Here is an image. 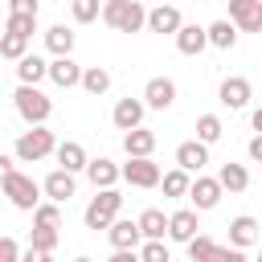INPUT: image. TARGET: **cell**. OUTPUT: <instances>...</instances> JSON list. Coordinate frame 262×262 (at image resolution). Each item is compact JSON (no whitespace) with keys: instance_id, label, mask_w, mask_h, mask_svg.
I'll use <instances>...</instances> for the list:
<instances>
[{"instance_id":"6da1fadb","label":"cell","mask_w":262,"mask_h":262,"mask_svg":"<svg viewBox=\"0 0 262 262\" xmlns=\"http://www.w3.org/2000/svg\"><path fill=\"white\" fill-rule=\"evenodd\" d=\"M102 25L115 33H139L147 29V8L143 0H102Z\"/></svg>"},{"instance_id":"7a4b0ae2","label":"cell","mask_w":262,"mask_h":262,"mask_svg":"<svg viewBox=\"0 0 262 262\" xmlns=\"http://www.w3.org/2000/svg\"><path fill=\"white\" fill-rule=\"evenodd\" d=\"M12 102H16V115H20L29 127H45L49 115H53V98H49L41 86H16V90H12Z\"/></svg>"},{"instance_id":"3957f363","label":"cell","mask_w":262,"mask_h":262,"mask_svg":"<svg viewBox=\"0 0 262 262\" xmlns=\"http://www.w3.org/2000/svg\"><path fill=\"white\" fill-rule=\"evenodd\" d=\"M119 209H123V192H119V188H98V192L90 196L82 221H86V229L98 233V229H111V221L119 217Z\"/></svg>"},{"instance_id":"277c9868","label":"cell","mask_w":262,"mask_h":262,"mask_svg":"<svg viewBox=\"0 0 262 262\" xmlns=\"http://www.w3.org/2000/svg\"><path fill=\"white\" fill-rule=\"evenodd\" d=\"M53 151H57V139H53L49 127H29V131L16 135V160L20 164H37V160H45Z\"/></svg>"},{"instance_id":"5b68a950","label":"cell","mask_w":262,"mask_h":262,"mask_svg":"<svg viewBox=\"0 0 262 262\" xmlns=\"http://www.w3.org/2000/svg\"><path fill=\"white\" fill-rule=\"evenodd\" d=\"M0 188H4V196L12 201V209H20V213H33V209L41 205V184H37L33 176L16 172V168L4 176V184H0Z\"/></svg>"},{"instance_id":"8992f818","label":"cell","mask_w":262,"mask_h":262,"mask_svg":"<svg viewBox=\"0 0 262 262\" xmlns=\"http://www.w3.org/2000/svg\"><path fill=\"white\" fill-rule=\"evenodd\" d=\"M123 180L131 184V188H160V180H164V172H160V164L147 156V160H131L127 156V164H123Z\"/></svg>"},{"instance_id":"52a82bcc","label":"cell","mask_w":262,"mask_h":262,"mask_svg":"<svg viewBox=\"0 0 262 262\" xmlns=\"http://www.w3.org/2000/svg\"><path fill=\"white\" fill-rule=\"evenodd\" d=\"M221 196H225V188H221V180H217V176H196V180H192V188H188V201H192V209H196V213L217 209V205H221Z\"/></svg>"},{"instance_id":"ba28073f","label":"cell","mask_w":262,"mask_h":262,"mask_svg":"<svg viewBox=\"0 0 262 262\" xmlns=\"http://www.w3.org/2000/svg\"><path fill=\"white\" fill-rule=\"evenodd\" d=\"M139 98L147 102V111H168V106L176 102V82L164 78V74H156V78H147V86H143Z\"/></svg>"},{"instance_id":"9c48e42d","label":"cell","mask_w":262,"mask_h":262,"mask_svg":"<svg viewBox=\"0 0 262 262\" xmlns=\"http://www.w3.org/2000/svg\"><path fill=\"white\" fill-rule=\"evenodd\" d=\"M143 115H147V102H143V98H119L115 111H111V123L127 135V131H135V127H143Z\"/></svg>"},{"instance_id":"30bf717a","label":"cell","mask_w":262,"mask_h":262,"mask_svg":"<svg viewBox=\"0 0 262 262\" xmlns=\"http://www.w3.org/2000/svg\"><path fill=\"white\" fill-rule=\"evenodd\" d=\"M106 242H111L115 250H139V246H143V229H139V221H131V217H115L111 229H106Z\"/></svg>"},{"instance_id":"8fae6325","label":"cell","mask_w":262,"mask_h":262,"mask_svg":"<svg viewBox=\"0 0 262 262\" xmlns=\"http://www.w3.org/2000/svg\"><path fill=\"white\" fill-rule=\"evenodd\" d=\"M180 25H184V16H180L176 4H156V8H147V29H151V33H160V37H176Z\"/></svg>"},{"instance_id":"7c38bea8","label":"cell","mask_w":262,"mask_h":262,"mask_svg":"<svg viewBox=\"0 0 262 262\" xmlns=\"http://www.w3.org/2000/svg\"><path fill=\"white\" fill-rule=\"evenodd\" d=\"M41 192H45L53 205H66V201L78 192V180H74V172H66V168H53V172L41 180Z\"/></svg>"},{"instance_id":"4fadbf2b","label":"cell","mask_w":262,"mask_h":262,"mask_svg":"<svg viewBox=\"0 0 262 262\" xmlns=\"http://www.w3.org/2000/svg\"><path fill=\"white\" fill-rule=\"evenodd\" d=\"M229 20L237 33H262V4L258 0H229Z\"/></svg>"},{"instance_id":"5bb4252c","label":"cell","mask_w":262,"mask_h":262,"mask_svg":"<svg viewBox=\"0 0 262 262\" xmlns=\"http://www.w3.org/2000/svg\"><path fill=\"white\" fill-rule=\"evenodd\" d=\"M250 82L246 78H221V86H217V98H221V106H229V111H246L250 106Z\"/></svg>"},{"instance_id":"9a60e30c","label":"cell","mask_w":262,"mask_h":262,"mask_svg":"<svg viewBox=\"0 0 262 262\" xmlns=\"http://www.w3.org/2000/svg\"><path fill=\"white\" fill-rule=\"evenodd\" d=\"M86 180L94 184V192H98V188H115V184L123 180V168H119L115 160L98 156V160H90V164H86Z\"/></svg>"},{"instance_id":"2e32d148","label":"cell","mask_w":262,"mask_h":262,"mask_svg":"<svg viewBox=\"0 0 262 262\" xmlns=\"http://www.w3.org/2000/svg\"><path fill=\"white\" fill-rule=\"evenodd\" d=\"M205 164H209V147H205L201 139H184V143L176 147V168H184L188 176H192V172L201 176Z\"/></svg>"},{"instance_id":"e0dca14e","label":"cell","mask_w":262,"mask_h":262,"mask_svg":"<svg viewBox=\"0 0 262 262\" xmlns=\"http://www.w3.org/2000/svg\"><path fill=\"white\" fill-rule=\"evenodd\" d=\"M49 82L61 86V90H74V86H82V66L74 57H53L49 61Z\"/></svg>"},{"instance_id":"ac0fdd59","label":"cell","mask_w":262,"mask_h":262,"mask_svg":"<svg viewBox=\"0 0 262 262\" xmlns=\"http://www.w3.org/2000/svg\"><path fill=\"white\" fill-rule=\"evenodd\" d=\"M74 41H78V33L70 25H49L45 29V49L53 57H74Z\"/></svg>"},{"instance_id":"d6986e66","label":"cell","mask_w":262,"mask_h":262,"mask_svg":"<svg viewBox=\"0 0 262 262\" xmlns=\"http://www.w3.org/2000/svg\"><path fill=\"white\" fill-rule=\"evenodd\" d=\"M176 49H180L184 57L205 53V49H209V33H205V25H180V33H176Z\"/></svg>"},{"instance_id":"ffe728a7","label":"cell","mask_w":262,"mask_h":262,"mask_svg":"<svg viewBox=\"0 0 262 262\" xmlns=\"http://www.w3.org/2000/svg\"><path fill=\"white\" fill-rule=\"evenodd\" d=\"M45 78H49V61H45V57L25 53V57L16 61V82H20V86H41Z\"/></svg>"},{"instance_id":"44dd1931","label":"cell","mask_w":262,"mask_h":262,"mask_svg":"<svg viewBox=\"0 0 262 262\" xmlns=\"http://www.w3.org/2000/svg\"><path fill=\"white\" fill-rule=\"evenodd\" d=\"M57 168H66V172H86V164H90V156H86V147L78 143V139H66V143H57Z\"/></svg>"},{"instance_id":"7402d4cb","label":"cell","mask_w":262,"mask_h":262,"mask_svg":"<svg viewBox=\"0 0 262 262\" xmlns=\"http://www.w3.org/2000/svg\"><path fill=\"white\" fill-rule=\"evenodd\" d=\"M196 229H201V225H196V209H176V213L168 217V237H172V242H184V246H188V242L196 237Z\"/></svg>"},{"instance_id":"603a6c76","label":"cell","mask_w":262,"mask_h":262,"mask_svg":"<svg viewBox=\"0 0 262 262\" xmlns=\"http://www.w3.org/2000/svg\"><path fill=\"white\" fill-rule=\"evenodd\" d=\"M123 151H127L131 160H147V156L156 151V131H147V127L127 131V135H123Z\"/></svg>"},{"instance_id":"cb8c5ba5","label":"cell","mask_w":262,"mask_h":262,"mask_svg":"<svg viewBox=\"0 0 262 262\" xmlns=\"http://www.w3.org/2000/svg\"><path fill=\"white\" fill-rule=\"evenodd\" d=\"M254 242H258V221H254L250 213L233 217V221H229V246H233V250H250Z\"/></svg>"},{"instance_id":"d4e9b609","label":"cell","mask_w":262,"mask_h":262,"mask_svg":"<svg viewBox=\"0 0 262 262\" xmlns=\"http://www.w3.org/2000/svg\"><path fill=\"white\" fill-rule=\"evenodd\" d=\"M217 180H221L225 192H246V188H250V172H246V164H233V160H225V164L217 168Z\"/></svg>"},{"instance_id":"484cf974","label":"cell","mask_w":262,"mask_h":262,"mask_svg":"<svg viewBox=\"0 0 262 262\" xmlns=\"http://www.w3.org/2000/svg\"><path fill=\"white\" fill-rule=\"evenodd\" d=\"M135 221H139V229H143V242H164V237H168V217H164V209H143Z\"/></svg>"},{"instance_id":"4316f807","label":"cell","mask_w":262,"mask_h":262,"mask_svg":"<svg viewBox=\"0 0 262 262\" xmlns=\"http://www.w3.org/2000/svg\"><path fill=\"white\" fill-rule=\"evenodd\" d=\"M205 33H209L213 49H233L237 45V25L233 20H213V25H205Z\"/></svg>"},{"instance_id":"83f0119b","label":"cell","mask_w":262,"mask_h":262,"mask_svg":"<svg viewBox=\"0 0 262 262\" xmlns=\"http://www.w3.org/2000/svg\"><path fill=\"white\" fill-rule=\"evenodd\" d=\"M82 90L94 94V98L106 94V90H111V70H102V66H86V70H82Z\"/></svg>"},{"instance_id":"f1b7e54d","label":"cell","mask_w":262,"mask_h":262,"mask_svg":"<svg viewBox=\"0 0 262 262\" xmlns=\"http://www.w3.org/2000/svg\"><path fill=\"white\" fill-rule=\"evenodd\" d=\"M221 135H225V123H221V115H196V139H201L205 147H213Z\"/></svg>"},{"instance_id":"f546056e","label":"cell","mask_w":262,"mask_h":262,"mask_svg":"<svg viewBox=\"0 0 262 262\" xmlns=\"http://www.w3.org/2000/svg\"><path fill=\"white\" fill-rule=\"evenodd\" d=\"M160 188H164V196H188V188H192V176H188L184 168H172V172H164Z\"/></svg>"},{"instance_id":"4dcf8cb0","label":"cell","mask_w":262,"mask_h":262,"mask_svg":"<svg viewBox=\"0 0 262 262\" xmlns=\"http://www.w3.org/2000/svg\"><path fill=\"white\" fill-rule=\"evenodd\" d=\"M217 250H221V246H217L209 233H196V237L188 242V258H192V262H217Z\"/></svg>"},{"instance_id":"1f68e13d","label":"cell","mask_w":262,"mask_h":262,"mask_svg":"<svg viewBox=\"0 0 262 262\" xmlns=\"http://www.w3.org/2000/svg\"><path fill=\"white\" fill-rule=\"evenodd\" d=\"M70 16H74V25L102 20V0H70Z\"/></svg>"},{"instance_id":"d6a6232c","label":"cell","mask_w":262,"mask_h":262,"mask_svg":"<svg viewBox=\"0 0 262 262\" xmlns=\"http://www.w3.org/2000/svg\"><path fill=\"white\" fill-rule=\"evenodd\" d=\"M33 225H41V229H57V225H61V205L41 201V205L33 209Z\"/></svg>"},{"instance_id":"836d02e7","label":"cell","mask_w":262,"mask_h":262,"mask_svg":"<svg viewBox=\"0 0 262 262\" xmlns=\"http://www.w3.org/2000/svg\"><path fill=\"white\" fill-rule=\"evenodd\" d=\"M25 53H29V37H16V33H4V37H0V57L20 61Z\"/></svg>"},{"instance_id":"e575fe53","label":"cell","mask_w":262,"mask_h":262,"mask_svg":"<svg viewBox=\"0 0 262 262\" xmlns=\"http://www.w3.org/2000/svg\"><path fill=\"white\" fill-rule=\"evenodd\" d=\"M4 33H16V37H29V41H33V33H37V16L8 12V20H4Z\"/></svg>"},{"instance_id":"d590c367","label":"cell","mask_w":262,"mask_h":262,"mask_svg":"<svg viewBox=\"0 0 262 262\" xmlns=\"http://www.w3.org/2000/svg\"><path fill=\"white\" fill-rule=\"evenodd\" d=\"M29 246H33V250H45V254H53V250H57V229H41V225H33V233H29Z\"/></svg>"},{"instance_id":"8d00e7d4","label":"cell","mask_w":262,"mask_h":262,"mask_svg":"<svg viewBox=\"0 0 262 262\" xmlns=\"http://www.w3.org/2000/svg\"><path fill=\"white\" fill-rule=\"evenodd\" d=\"M139 262H172V254H168L164 242H143L139 246Z\"/></svg>"},{"instance_id":"74e56055","label":"cell","mask_w":262,"mask_h":262,"mask_svg":"<svg viewBox=\"0 0 262 262\" xmlns=\"http://www.w3.org/2000/svg\"><path fill=\"white\" fill-rule=\"evenodd\" d=\"M0 262H20V246H16V237H0Z\"/></svg>"},{"instance_id":"f35d334b","label":"cell","mask_w":262,"mask_h":262,"mask_svg":"<svg viewBox=\"0 0 262 262\" xmlns=\"http://www.w3.org/2000/svg\"><path fill=\"white\" fill-rule=\"evenodd\" d=\"M8 12H20V16H37L41 4L37 0H8Z\"/></svg>"},{"instance_id":"ab89813d","label":"cell","mask_w":262,"mask_h":262,"mask_svg":"<svg viewBox=\"0 0 262 262\" xmlns=\"http://www.w3.org/2000/svg\"><path fill=\"white\" fill-rule=\"evenodd\" d=\"M217 262H246V250H233V246H221V250H217Z\"/></svg>"},{"instance_id":"60d3db41","label":"cell","mask_w":262,"mask_h":262,"mask_svg":"<svg viewBox=\"0 0 262 262\" xmlns=\"http://www.w3.org/2000/svg\"><path fill=\"white\" fill-rule=\"evenodd\" d=\"M20 262H53V254H45V250H20Z\"/></svg>"},{"instance_id":"b9f144b4","label":"cell","mask_w":262,"mask_h":262,"mask_svg":"<svg viewBox=\"0 0 262 262\" xmlns=\"http://www.w3.org/2000/svg\"><path fill=\"white\" fill-rule=\"evenodd\" d=\"M246 151H250V160H254V164H262V135H254V139L246 143Z\"/></svg>"},{"instance_id":"7bdbcfd3","label":"cell","mask_w":262,"mask_h":262,"mask_svg":"<svg viewBox=\"0 0 262 262\" xmlns=\"http://www.w3.org/2000/svg\"><path fill=\"white\" fill-rule=\"evenodd\" d=\"M106 262H139V250H115Z\"/></svg>"},{"instance_id":"ee69618b","label":"cell","mask_w":262,"mask_h":262,"mask_svg":"<svg viewBox=\"0 0 262 262\" xmlns=\"http://www.w3.org/2000/svg\"><path fill=\"white\" fill-rule=\"evenodd\" d=\"M8 172H12V160L0 151V184H4V176H8Z\"/></svg>"},{"instance_id":"f6af8a7d","label":"cell","mask_w":262,"mask_h":262,"mask_svg":"<svg viewBox=\"0 0 262 262\" xmlns=\"http://www.w3.org/2000/svg\"><path fill=\"white\" fill-rule=\"evenodd\" d=\"M250 123H254V131H258V135H262V106H258V111H254V115H250Z\"/></svg>"},{"instance_id":"bcb514c9","label":"cell","mask_w":262,"mask_h":262,"mask_svg":"<svg viewBox=\"0 0 262 262\" xmlns=\"http://www.w3.org/2000/svg\"><path fill=\"white\" fill-rule=\"evenodd\" d=\"M74 262H94V258H86V254H82V258H74Z\"/></svg>"},{"instance_id":"7dc6e473","label":"cell","mask_w":262,"mask_h":262,"mask_svg":"<svg viewBox=\"0 0 262 262\" xmlns=\"http://www.w3.org/2000/svg\"><path fill=\"white\" fill-rule=\"evenodd\" d=\"M258 262H262V254H258Z\"/></svg>"},{"instance_id":"c3c4849f","label":"cell","mask_w":262,"mask_h":262,"mask_svg":"<svg viewBox=\"0 0 262 262\" xmlns=\"http://www.w3.org/2000/svg\"><path fill=\"white\" fill-rule=\"evenodd\" d=\"M0 37H4V29H0Z\"/></svg>"},{"instance_id":"681fc988","label":"cell","mask_w":262,"mask_h":262,"mask_svg":"<svg viewBox=\"0 0 262 262\" xmlns=\"http://www.w3.org/2000/svg\"><path fill=\"white\" fill-rule=\"evenodd\" d=\"M258 168H262V164H258Z\"/></svg>"},{"instance_id":"f907efd6","label":"cell","mask_w":262,"mask_h":262,"mask_svg":"<svg viewBox=\"0 0 262 262\" xmlns=\"http://www.w3.org/2000/svg\"><path fill=\"white\" fill-rule=\"evenodd\" d=\"M258 4H262V0H258Z\"/></svg>"}]
</instances>
